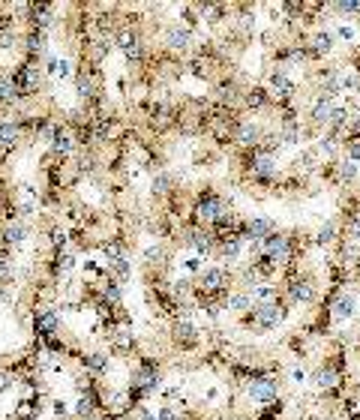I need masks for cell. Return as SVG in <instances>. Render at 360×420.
<instances>
[{"instance_id":"1","label":"cell","mask_w":360,"mask_h":420,"mask_svg":"<svg viewBox=\"0 0 360 420\" xmlns=\"http://www.w3.org/2000/svg\"><path fill=\"white\" fill-rule=\"evenodd\" d=\"M228 291H231V273L225 270V268H207V270H201L198 286H195V297L216 300V297H228Z\"/></svg>"},{"instance_id":"2","label":"cell","mask_w":360,"mask_h":420,"mask_svg":"<svg viewBox=\"0 0 360 420\" xmlns=\"http://www.w3.org/2000/svg\"><path fill=\"white\" fill-rule=\"evenodd\" d=\"M33 333H36V340H42V342L57 340V333H60V313L57 309L36 306L33 309Z\"/></svg>"},{"instance_id":"3","label":"cell","mask_w":360,"mask_h":420,"mask_svg":"<svg viewBox=\"0 0 360 420\" xmlns=\"http://www.w3.org/2000/svg\"><path fill=\"white\" fill-rule=\"evenodd\" d=\"M282 315H285V309L279 300H273V304H258V306H252L249 324L258 327V331H273V327L282 322Z\"/></svg>"},{"instance_id":"4","label":"cell","mask_w":360,"mask_h":420,"mask_svg":"<svg viewBox=\"0 0 360 420\" xmlns=\"http://www.w3.org/2000/svg\"><path fill=\"white\" fill-rule=\"evenodd\" d=\"M225 202H222V195H216V193H204L201 198H198V204H195V219L198 222H204V225H213L216 219H219L225 213Z\"/></svg>"},{"instance_id":"5","label":"cell","mask_w":360,"mask_h":420,"mask_svg":"<svg viewBox=\"0 0 360 420\" xmlns=\"http://www.w3.org/2000/svg\"><path fill=\"white\" fill-rule=\"evenodd\" d=\"M258 250L264 252V255H270V259H273L276 264H285V261L294 255V250H291V237H285V234H279V231L270 234L267 240L258 246Z\"/></svg>"},{"instance_id":"6","label":"cell","mask_w":360,"mask_h":420,"mask_svg":"<svg viewBox=\"0 0 360 420\" xmlns=\"http://www.w3.org/2000/svg\"><path fill=\"white\" fill-rule=\"evenodd\" d=\"M246 394H249V399H255V403H276V396H279V381L270 378V376H258V378L249 381Z\"/></svg>"},{"instance_id":"7","label":"cell","mask_w":360,"mask_h":420,"mask_svg":"<svg viewBox=\"0 0 360 420\" xmlns=\"http://www.w3.org/2000/svg\"><path fill=\"white\" fill-rule=\"evenodd\" d=\"M249 177L258 180V184H270L276 177V159L264 157V153H252L249 159Z\"/></svg>"},{"instance_id":"8","label":"cell","mask_w":360,"mask_h":420,"mask_svg":"<svg viewBox=\"0 0 360 420\" xmlns=\"http://www.w3.org/2000/svg\"><path fill=\"white\" fill-rule=\"evenodd\" d=\"M183 243L192 246V250L198 252V259H201V255H210V252H213L216 237H213L210 228H201V225H198V228H189L186 237H183Z\"/></svg>"},{"instance_id":"9","label":"cell","mask_w":360,"mask_h":420,"mask_svg":"<svg viewBox=\"0 0 360 420\" xmlns=\"http://www.w3.org/2000/svg\"><path fill=\"white\" fill-rule=\"evenodd\" d=\"M270 234H273V222L264 219V216H255V219H249V222H246V228H243V243L261 246Z\"/></svg>"},{"instance_id":"10","label":"cell","mask_w":360,"mask_h":420,"mask_svg":"<svg viewBox=\"0 0 360 420\" xmlns=\"http://www.w3.org/2000/svg\"><path fill=\"white\" fill-rule=\"evenodd\" d=\"M165 49L171 54H186L189 49H192V30L183 24H174L171 30L165 33Z\"/></svg>"},{"instance_id":"11","label":"cell","mask_w":360,"mask_h":420,"mask_svg":"<svg viewBox=\"0 0 360 420\" xmlns=\"http://www.w3.org/2000/svg\"><path fill=\"white\" fill-rule=\"evenodd\" d=\"M234 141L240 144V148H252V150H258L261 148V130H258V123H252V121H240L237 123V130H234Z\"/></svg>"},{"instance_id":"12","label":"cell","mask_w":360,"mask_h":420,"mask_svg":"<svg viewBox=\"0 0 360 420\" xmlns=\"http://www.w3.org/2000/svg\"><path fill=\"white\" fill-rule=\"evenodd\" d=\"M171 340H174L180 349H192V345H198V327L192 322H174L171 324Z\"/></svg>"},{"instance_id":"13","label":"cell","mask_w":360,"mask_h":420,"mask_svg":"<svg viewBox=\"0 0 360 420\" xmlns=\"http://www.w3.org/2000/svg\"><path fill=\"white\" fill-rule=\"evenodd\" d=\"M105 340H108V349H111L114 354H132V349H135V336H132V331H123V327H117V331H108L105 333Z\"/></svg>"},{"instance_id":"14","label":"cell","mask_w":360,"mask_h":420,"mask_svg":"<svg viewBox=\"0 0 360 420\" xmlns=\"http://www.w3.org/2000/svg\"><path fill=\"white\" fill-rule=\"evenodd\" d=\"M78 363H81V369L87 372V376H105L108 372V354L102 351H87V354H78Z\"/></svg>"},{"instance_id":"15","label":"cell","mask_w":360,"mask_h":420,"mask_svg":"<svg viewBox=\"0 0 360 420\" xmlns=\"http://www.w3.org/2000/svg\"><path fill=\"white\" fill-rule=\"evenodd\" d=\"M39 412H42V399L39 396H36V399H18L6 420H36Z\"/></svg>"},{"instance_id":"16","label":"cell","mask_w":360,"mask_h":420,"mask_svg":"<svg viewBox=\"0 0 360 420\" xmlns=\"http://www.w3.org/2000/svg\"><path fill=\"white\" fill-rule=\"evenodd\" d=\"M288 297H291V304H309V300L315 297L312 279H306V277L291 279V286H288Z\"/></svg>"},{"instance_id":"17","label":"cell","mask_w":360,"mask_h":420,"mask_svg":"<svg viewBox=\"0 0 360 420\" xmlns=\"http://www.w3.org/2000/svg\"><path fill=\"white\" fill-rule=\"evenodd\" d=\"M27 237V225L24 222H9L3 225V231H0V246L3 250H15V246H21Z\"/></svg>"},{"instance_id":"18","label":"cell","mask_w":360,"mask_h":420,"mask_svg":"<svg viewBox=\"0 0 360 420\" xmlns=\"http://www.w3.org/2000/svg\"><path fill=\"white\" fill-rule=\"evenodd\" d=\"M270 90L273 94L270 96H279V99H291V94H294V85H291V78L285 76V69H276V72H270Z\"/></svg>"},{"instance_id":"19","label":"cell","mask_w":360,"mask_h":420,"mask_svg":"<svg viewBox=\"0 0 360 420\" xmlns=\"http://www.w3.org/2000/svg\"><path fill=\"white\" fill-rule=\"evenodd\" d=\"M21 123L18 121H3L0 123V148L3 150H12L18 141H21Z\"/></svg>"},{"instance_id":"20","label":"cell","mask_w":360,"mask_h":420,"mask_svg":"<svg viewBox=\"0 0 360 420\" xmlns=\"http://www.w3.org/2000/svg\"><path fill=\"white\" fill-rule=\"evenodd\" d=\"M240 252H243V237L231 234V237H225V240H219V255H222V261H228V264L237 261Z\"/></svg>"},{"instance_id":"21","label":"cell","mask_w":360,"mask_h":420,"mask_svg":"<svg viewBox=\"0 0 360 420\" xmlns=\"http://www.w3.org/2000/svg\"><path fill=\"white\" fill-rule=\"evenodd\" d=\"M354 309H357V300L354 297H351V295H339L336 304H333V318H336V322H345V318L354 315Z\"/></svg>"},{"instance_id":"22","label":"cell","mask_w":360,"mask_h":420,"mask_svg":"<svg viewBox=\"0 0 360 420\" xmlns=\"http://www.w3.org/2000/svg\"><path fill=\"white\" fill-rule=\"evenodd\" d=\"M312 381H315V387H321V390H333L339 385V372L330 369V367H321V369L312 372Z\"/></svg>"},{"instance_id":"23","label":"cell","mask_w":360,"mask_h":420,"mask_svg":"<svg viewBox=\"0 0 360 420\" xmlns=\"http://www.w3.org/2000/svg\"><path fill=\"white\" fill-rule=\"evenodd\" d=\"M333 112H336V108L330 105V99H318V103H315V108H312V123H315V126H330Z\"/></svg>"},{"instance_id":"24","label":"cell","mask_w":360,"mask_h":420,"mask_svg":"<svg viewBox=\"0 0 360 420\" xmlns=\"http://www.w3.org/2000/svg\"><path fill=\"white\" fill-rule=\"evenodd\" d=\"M48 243H51L54 252H66V246H69V228L51 225V228H48Z\"/></svg>"},{"instance_id":"25","label":"cell","mask_w":360,"mask_h":420,"mask_svg":"<svg viewBox=\"0 0 360 420\" xmlns=\"http://www.w3.org/2000/svg\"><path fill=\"white\" fill-rule=\"evenodd\" d=\"M225 304H228V309H234V313H246V309L255 306V300H252L249 291H234V295L225 297Z\"/></svg>"},{"instance_id":"26","label":"cell","mask_w":360,"mask_h":420,"mask_svg":"<svg viewBox=\"0 0 360 420\" xmlns=\"http://www.w3.org/2000/svg\"><path fill=\"white\" fill-rule=\"evenodd\" d=\"M171 186H174V177L168 171H156L150 180V193L153 195H171Z\"/></svg>"},{"instance_id":"27","label":"cell","mask_w":360,"mask_h":420,"mask_svg":"<svg viewBox=\"0 0 360 420\" xmlns=\"http://www.w3.org/2000/svg\"><path fill=\"white\" fill-rule=\"evenodd\" d=\"M141 261H144V268H159L162 261H165V250H162L159 243H150L147 250H144L141 255Z\"/></svg>"},{"instance_id":"28","label":"cell","mask_w":360,"mask_h":420,"mask_svg":"<svg viewBox=\"0 0 360 420\" xmlns=\"http://www.w3.org/2000/svg\"><path fill=\"white\" fill-rule=\"evenodd\" d=\"M333 49V36L330 33H318L312 40V49H309V54H315V58H318V54H327Z\"/></svg>"},{"instance_id":"29","label":"cell","mask_w":360,"mask_h":420,"mask_svg":"<svg viewBox=\"0 0 360 420\" xmlns=\"http://www.w3.org/2000/svg\"><path fill=\"white\" fill-rule=\"evenodd\" d=\"M270 103V94L267 90H261V87H255V90H249L246 94V105L249 108H264Z\"/></svg>"},{"instance_id":"30","label":"cell","mask_w":360,"mask_h":420,"mask_svg":"<svg viewBox=\"0 0 360 420\" xmlns=\"http://www.w3.org/2000/svg\"><path fill=\"white\" fill-rule=\"evenodd\" d=\"M354 177H357L354 162H342V166H339V180H342V184H348V180H354Z\"/></svg>"},{"instance_id":"31","label":"cell","mask_w":360,"mask_h":420,"mask_svg":"<svg viewBox=\"0 0 360 420\" xmlns=\"http://www.w3.org/2000/svg\"><path fill=\"white\" fill-rule=\"evenodd\" d=\"M156 417L159 420H180V408H174V405H159V412H156Z\"/></svg>"},{"instance_id":"32","label":"cell","mask_w":360,"mask_h":420,"mask_svg":"<svg viewBox=\"0 0 360 420\" xmlns=\"http://www.w3.org/2000/svg\"><path fill=\"white\" fill-rule=\"evenodd\" d=\"M12 385H15V376L9 372V367H0V394H3V390H9Z\"/></svg>"},{"instance_id":"33","label":"cell","mask_w":360,"mask_h":420,"mask_svg":"<svg viewBox=\"0 0 360 420\" xmlns=\"http://www.w3.org/2000/svg\"><path fill=\"white\" fill-rule=\"evenodd\" d=\"M345 121H348V112H345V108H336V112H333L330 126H333V130H342V126H345Z\"/></svg>"},{"instance_id":"34","label":"cell","mask_w":360,"mask_h":420,"mask_svg":"<svg viewBox=\"0 0 360 420\" xmlns=\"http://www.w3.org/2000/svg\"><path fill=\"white\" fill-rule=\"evenodd\" d=\"M333 234H336V225H333V222L321 225V231H318V243H330V240H333Z\"/></svg>"},{"instance_id":"35","label":"cell","mask_w":360,"mask_h":420,"mask_svg":"<svg viewBox=\"0 0 360 420\" xmlns=\"http://www.w3.org/2000/svg\"><path fill=\"white\" fill-rule=\"evenodd\" d=\"M345 153H348V159H351V162H354V159H360V139L348 141V144H345Z\"/></svg>"},{"instance_id":"36","label":"cell","mask_w":360,"mask_h":420,"mask_svg":"<svg viewBox=\"0 0 360 420\" xmlns=\"http://www.w3.org/2000/svg\"><path fill=\"white\" fill-rule=\"evenodd\" d=\"M51 412H54V417H66L69 408H66V403H63V399H54V403H51Z\"/></svg>"},{"instance_id":"37","label":"cell","mask_w":360,"mask_h":420,"mask_svg":"<svg viewBox=\"0 0 360 420\" xmlns=\"http://www.w3.org/2000/svg\"><path fill=\"white\" fill-rule=\"evenodd\" d=\"M183 268H186L189 273H201V259H198V255H195V259H186Z\"/></svg>"},{"instance_id":"38","label":"cell","mask_w":360,"mask_h":420,"mask_svg":"<svg viewBox=\"0 0 360 420\" xmlns=\"http://www.w3.org/2000/svg\"><path fill=\"white\" fill-rule=\"evenodd\" d=\"M336 9L345 15H354V12H360V3H336Z\"/></svg>"},{"instance_id":"39","label":"cell","mask_w":360,"mask_h":420,"mask_svg":"<svg viewBox=\"0 0 360 420\" xmlns=\"http://www.w3.org/2000/svg\"><path fill=\"white\" fill-rule=\"evenodd\" d=\"M348 234H351V237H360V213H357L354 219H351V225H348Z\"/></svg>"},{"instance_id":"40","label":"cell","mask_w":360,"mask_h":420,"mask_svg":"<svg viewBox=\"0 0 360 420\" xmlns=\"http://www.w3.org/2000/svg\"><path fill=\"white\" fill-rule=\"evenodd\" d=\"M303 378H306V372H303V369H294V381H297V385H300Z\"/></svg>"},{"instance_id":"41","label":"cell","mask_w":360,"mask_h":420,"mask_svg":"<svg viewBox=\"0 0 360 420\" xmlns=\"http://www.w3.org/2000/svg\"><path fill=\"white\" fill-rule=\"evenodd\" d=\"M357 130H360V121H357Z\"/></svg>"}]
</instances>
